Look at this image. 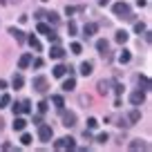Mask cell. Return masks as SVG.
<instances>
[{"mask_svg": "<svg viewBox=\"0 0 152 152\" xmlns=\"http://www.w3.org/2000/svg\"><path fill=\"white\" fill-rule=\"evenodd\" d=\"M112 14L116 16V18H128V16H130V5L123 2V0H119V2H114V5H112Z\"/></svg>", "mask_w": 152, "mask_h": 152, "instance_id": "6da1fadb", "label": "cell"}, {"mask_svg": "<svg viewBox=\"0 0 152 152\" xmlns=\"http://www.w3.org/2000/svg\"><path fill=\"white\" fill-rule=\"evenodd\" d=\"M52 137H54V130H52V125H38V139L43 143H47V141H52Z\"/></svg>", "mask_w": 152, "mask_h": 152, "instance_id": "7a4b0ae2", "label": "cell"}, {"mask_svg": "<svg viewBox=\"0 0 152 152\" xmlns=\"http://www.w3.org/2000/svg\"><path fill=\"white\" fill-rule=\"evenodd\" d=\"M54 148H56V150H74L76 143H74L72 137H63V139H58V141L54 143Z\"/></svg>", "mask_w": 152, "mask_h": 152, "instance_id": "3957f363", "label": "cell"}, {"mask_svg": "<svg viewBox=\"0 0 152 152\" xmlns=\"http://www.w3.org/2000/svg\"><path fill=\"white\" fill-rule=\"evenodd\" d=\"M61 121H63L65 128H74V125H76V114L74 112H67V110L61 107Z\"/></svg>", "mask_w": 152, "mask_h": 152, "instance_id": "277c9868", "label": "cell"}, {"mask_svg": "<svg viewBox=\"0 0 152 152\" xmlns=\"http://www.w3.org/2000/svg\"><path fill=\"white\" fill-rule=\"evenodd\" d=\"M31 85H34V90H36L38 94H45V92H47V78H45V76H36L31 81Z\"/></svg>", "mask_w": 152, "mask_h": 152, "instance_id": "5b68a950", "label": "cell"}, {"mask_svg": "<svg viewBox=\"0 0 152 152\" xmlns=\"http://www.w3.org/2000/svg\"><path fill=\"white\" fill-rule=\"evenodd\" d=\"M29 112H31V103H29V101H23V103L14 105V116L16 114H29Z\"/></svg>", "mask_w": 152, "mask_h": 152, "instance_id": "8992f818", "label": "cell"}, {"mask_svg": "<svg viewBox=\"0 0 152 152\" xmlns=\"http://www.w3.org/2000/svg\"><path fill=\"white\" fill-rule=\"evenodd\" d=\"M25 128H27V121H25L20 114H16L14 116V132H23Z\"/></svg>", "mask_w": 152, "mask_h": 152, "instance_id": "52a82bcc", "label": "cell"}, {"mask_svg": "<svg viewBox=\"0 0 152 152\" xmlns=\"http://www.w3.org/2000/svg\"><path fill=\"white\" fill-rule=\"evenodd\" d=\"M143 101H145V92H143V90H137L132 96H130V103H132V105H141Z\"/></svg>", "mask_w": 152, "mask_h": 152, "instance_id": "ba28073f", "label": "cell"}, {"mask_svg": "<svg viewBox=\"0 0 152 152\" xmlns=\"http://www.w3.org/2000/svg\"><path fill=\"white\" fill-rule=\"evenodd\" d=\"M96 29H99V25H96V23H87L85 27H83V36H85V38L94 36V34H96Z\"/></svg>", "mask_w": 152, "mask_h": 152, "instance_id": "9c48e42d", "label": "cell"}, {"mask_svg": "<svg viewBox=\"0 0 152 152\" xmlns=\"http://www.w3.org/2000/svg\"><path fill=\"white\" fill-rule=\"evenodd\" d=\"M31 54H23V56H20V61H18V67H20V69H27V67L29 65H31Z\"/></svg>", "mask_w": 152, "mask_h": 152, "instance_id": "30bf717a", "label": "cell"}, {"mask_svg": "<svg viewBox=\"0 0 152 152\" xmlns=\"http://www.w3.org/2000/svg\"><path fill=\"white\" fill-rule=\"evenodd\" d=\"M49 56H52V58H56V61H61V58H65V49H63V47H58V45H54V47H52V52H49Z\"/></svg>", "mask_w": 152, "mask_h": 152, "instance_id": "8fae6325", "label": "cell"}, {"mask_svg": "<svg viewBox=\"0 0 152 152\" xmlns=\"http://www.w3.org/2000/svg\"><path fill=\"white\" fill-rule=\"evenodd\" d=\"M74 87H76V78H74V76H69V78L63 81V92H72Z\"/></svg>", "mask_w": 152, "mask_h": 152, "instance_id": "7c38bea8", "label": "cell"}, {"mask_svg": "<svg viewBox=\"0 0 152 152\" xmlns=\"http://www.w3.org/2000/svg\"><path fill=\"white\" fill-rule=\"evenodd\" d=\"M25 40H27V43L31 45V49H34V52H40V49H43V45H40V40H38L36 36H29V38H25Z\"/></svg>", "mask_w": 152, "mask_h": 152, "instance_id": "4fadbf2b", "label": "cell"}, {"mask_svg": "<svg viewBox=\"0 0 152 152\" xmlns=\"http://www.w3.org/2000/svg\"><path fill=\"white\" fill-rule=\"evenodd\" d=\"M78 72H81L83 76H90L92 72H94V67H92V63H87V61H85V63H81V67H78Z\"/></svg>", "mask_w": 152, "mask_h": 152, "instance_id": "5bb4252c", "label": "cell"}, {"mask_svg": "<svg viewBox=\"0 0 152 152\" xmlns=\"http://www.w3.org/2000/svg\"><path fill=\"white\" fill-rule=\"evenodd\" d=\"M11 85H14L16 90H20V87L25 85V78H23V74H14V78H11Z\"/></svg>", "mask_w": 152, "mask_h": 152, "instance_id": "9a60e30c", "label": "cell"}, {"mask_svg": "<svg viewBox=\"0 0 152 152\" xmlns=\"http://www.w3.org/2000/svg\"><path fill=\"white\" fill-rule=\"evenodd\" d=\"M148 148H150V145H148V143H143L141 139H137V141L130 143V150H148Z\"/></svg>", "mask_w": 152, "mask_h": 152, "instance_id": "2e32d148", "label": "cell"}, {"mask_svg": "<svg viewBox=\"0 0 152 152\" xmlns=\"http://www.w3.org/2000/svg\"><path fill=\"white\" fill-rule=\"evenodd\" d=\"M9 34L18 40V43H25V34L20 31V29H16V27H9Z\"/></svg>", "mask_w": 152, "mask_h": 152, "instance_id": "e0dca14e", "label": "cell"}, {"mask_svg": "<svg viewBox=\"0 0 152 152\" xmlns=\"http://www.w3.org/2000/svg\"><path fill=\"white\" fill-rule=\"evenodd\" d=\"M96 92H99V94H107V92H110V81H99Z\"/></svg>", "mask_w": 152, "mask_h": 152, "instance_id": "ac0fdd59", "label": "cell"}, {"mask_svg": "<svg viewBox=\"0 0 152 152\" xmlns=\"http://www.w3.org/2000/svg\"><path fill=\"white\" fill-rule=\"evenodd\" d=\"M130 61H132V54H130L128 49H123V52L119 54V63H121V65H125V63H130Z\"/></svg>", "mask_w": 152, "mask_h": 152, "instance_id": "d6986e66", "label": "cell"}, {"mask_svg": "<svg viewBox=\"0 0 152 152\" xmlns=\"http://www.w3.org/2000/svg\"><path fill=\"white\" fill-rule=\"evenodd\" d=\"M107 47H110V43L105 40V38H101V40H96V49H99L101 54L103 52H107Z\"/></svg>", "mask_w": 152, "mask_h": 152, "instance_id": "ffe728a7", "label": "cell"}, {"mask_svg": "<svg viewBox=\"0 0 152 152\" xmlns=\"http://www.w3.org/2000/svg\"><path fill=\"white\" fill-rule=\"evenodd\" d=\"M65 74H67L65 65H56V67H54V76H56V78H61V76H65Z\"/></svg>", "mask_w": 152, "mask_h": 152, "instance_id": "44dd1931", "label": "cell"}, {"mask_svg": "<svg viewBox=\"0 0 152 152\" xmlns=\"http://www.w3.org/2000/svg\"><path fill=\"white\" fill-rule=\"evenodd\" d=\"M45 16H47L49 25H54V27H56V25L61 23V18H58V14H54V11H49V14H45Z\"/></svg>", "mask_w": 152, "mask_h": 152, "instance_id": "7402d4cb", "label": "cell"}, {"mask_svg": "<svg viewBox=\"0 0 152 152\" xmlns=\"http://www.w3.org/2000/svg\"><path fill=\"white\" fill-rule=\"evenodd\" d=\"M128 119H130V125H132V123H137V121H141V112H139V110H132Z\"/></svg>", "mask_w": 152, "mask_h": 152, "instance_id": "603a6c76", "label": "cell"}, {"mask_svg": "<svg viewBox=\"0 0 152 152\" xmlns=\"http://www.w3.org/2000/svg\"><path fill=\"white\" fill-rule=\"evenodd\" d=\"M128 38H130V34L128 31H116V43H128Z\"/></svg>", "mask_w": 152, "mask_h": 152, "instance_id": "cb8c5ba5", "label": "cell"}, {"mask_svg": "<svg viewBox=\"0 0 152 152\" xmlns=\"http://www.w3.org/2000/svg\"><path fill=\"white\" fill-rule=\"evenodd\" d=\"M76 11H85V7H83V5H81V7H69V5H67V7H65V14H67V16L76 14Z\"/></svg>", "mask_w": 152, "mask_h": 152, "instance_id": "d4e9b609", "label": "cell"}, {"mask_svg": "<svg viewBox=\"0 0 152 152\" xmlns=\"http://www.w3.org/2000/svg\"><path fill=\"white\" fill-rule=\"evenodd\" d=\"M52 103H54V105H56V107H58V110H61V107H63V105H65V101H63V96H61V94H56V96H52Z\"/></svg>", "mask_w": 152, "mask_h": 152, "instance_id": "484cf974", "label": "cell"}, {"mask_svg": "<svg viewBox=\"0 0 152 152\" xmlns=\"http://www.w3.org/2000/svg\"><path fill=\"white\" fill-rule=\"evenodd\" d=\"M9 103H11V96L9 94H2V96H0V107H9Z\"/></svg>", "mask_w": 152, "mask_h": 152, "instance_id": "4316f807", "label": "cell"}, {"mask_svg": "<svg viewBox=\"0 0 152 152\" xmlns=\"http://www.w3.org/2000/svg\"><path fill=\"white\" fill-rule=\"evenodd\" d=\"M76 31H78L76 23H74V20H69V25H67V34H69V36H76Z\"/></svg>", "mask_w": 152, "mask_h": 152, "instance_id": "83f0119b", "label": "cell"}, {"mask_svg": "<svg viewBox=\"0 0 152 152\" xmlns=\"http://www.w3.org/2000/svg\"><path fill=\"white\" fill-rule=\"evenodd\" d=\"M49 31H52V27H49V25H45V23L38 25V34H45V36H47Z\"/></svg>", "mask_w": 152, "mask_h": 152, "instance_id": "f1b7e54d", "label": "cell"}, {"mask_svg": "<svg viewBox=\"0 0 152 152\" xmlns=\"http://www.w3.org/2000/svg\"><path fill=\"white\" fill-rule=\"evenodd\" d=\"M69 49H72V54H76V56H78V54L83 52V45H81V43H72Z\"/></svg>", "mask_w": 152, "mask_h": 152, "instance_id": "f546056e", "label": "cell"}, {"mask_svg": "<svg viewBox=\"0 0 152 152\" xmlns=\"http://www.w3.org/2000/svg\"><path fill=\"white\" fill-rule=\"evenodd\" d=\"M139 83L143 85V90H148V87H150V78H148V76H139Z\"/></svg>", "mask_w": 152, "mask_h": 152, "instance_id": "4dcf8cb0", "label": "cell"}, {"mask_svg": "<svg viewBox=\"0 0 152 152\" xmlns=\"http://www.w3.org/2000/svg\"><path fill=\"white\" fill-rule=\"evenodd\" d=\"M20 143H23V145H31V137H29V134L25 132L23 137H20Z\"/></svg>", "mask_w": 152, "mask_h": 152, "instance_id": "1f68e13d", "label": "cell"}, {"mask_svg": "<svg viewBox=\"0 0 152 152\" xmlns=\"http://www.w3.org/2000/svg\"><path fill=\"white\" fill-rule=\"evenodd\" d=\"M99 128V121L96 119H87V130H96Z\"/></svg>", "mask_w": 152, "mask_h": 152, "instance_id": "d6a6232c", "label": "cell"}, {"mask_svg": "<svg viewBox=\"0 0 152 152\" xmlns=\"http://www.w3.org/2000/svg\"><path fill=\"white\" fill-rule=\"evenodd\" d=\"M47 107H49V103L47 101H40V103H38V112L43 114V112H47Z\"/></svg>", "mask_w": 152, "mask_h": 152, "instance_id": "836d02e7", "label": "cell"}, {"mask_svg": "<svg viewBox=\"0 0 152 152\" xmlns=\"http://www.w3.org/2000/svg\"><path fill=\"white\" fill-rule=\"evenodd\" d=\"M31 63H34V67H36V69H40V67L45 65V61H43V58H31Z\"/></svg>", "mask_w": 152, "mask_h": 152, "instance_id": "e575fe53", "label": "cell"}, {"mask_svg": "<svg viewBox=\"0 0 152 152\" xmlns=\"http://www.w3.org/2000/svg\"><path fill=\"white\" fill-rule=\"evenodd\" d=\"M96 141H99V143H107V141H110V137H107V132H103V134H99V137H96Z\"/></svg>", "mask_w": 152, "mask_h": 152, "instance_id": "d590c367", "label": "cell"}, {"mask_svg": "<svg viewBox=\"0 0 152 152\" xmlns=\"http://www.w3.org/2000/svg\"><path fill=\"white\" fill-rule=\"evenodd\" d=\"M134 31H137V34L145 31V25H143V23H137V25H134Z\"/></svg>", "mask_w": 152, "mask_h": 152, "instance_id": "8d00e7d4", "label": "cell"}, {"mask_svg": "<svg viewBox=\"0 0 152 152\" xmlns=\"http://www.w3.org/2000/svg\"><path fill=\"white\" fill-rule=\"evenodd\" d=\"M114 92H116V94H123V85H121V83H116V85H114Z\"/></svg>", "mask_w": 152, "mask_h": 152, "instance_id": "74e56055", "label": "cell"}, {"mask_svg": "<svg viewBox=\"0 0 152 152\" xmlns=\"http://www.w3.org/2000/svg\"><path fill=\"white\" fill-rule=\"evenodd\" d=\"M110 2H112V0H99V5H101V7H105V5H110Z\"/></svg>", "mask_w": 152, "mask_h": 152, "instance_id": "f35d334b", "label": "cell"}, {"mask_svg": "<svg viewBox=\"0 0 152 152\" xmlns=\"http://www.w3.org/2000/svg\"><path fill=\"white\" fill-rule=\"evenodd\" d=\"M7 87V81H2V78H0V90H5Z\"/></svg>", "mask_w": 152, "mask_h": 152, "instance_id": "ab89813d", "label": "cell"}, {"mask_svg": "<svg viewBox=\"0 0 152 152\" xmlns=\"http://www.w3.org/2000/svg\"><path fill=\"white\" fill-rule=\"evenodd\" d=\"M137 5H139V7H145L148 2H145V0H137Z\"/></svg>", "mask_w": 152, "mask_h": 152, "instance_id": "60d3db41", "label": "cell"}, {"mask_svg": "<svg viewBox=\"0 0 152 152\" xmlns=\"http://www.w3.org/2000/svg\"><path fill=\"white\" fill-rule=\"evenodd\" d=\"M7 2H9V0H0V5H7Z\"/></svg>", "mask_w": 152, "mask_h": 152, "instance_id": "b9f144b4", "label": "cell"}, {"mask_svg": "<svg viewBox=\"0 0 152 152\" xmlns=\"http://www.w3.org/2000/svg\"><path fill=\"white\" fill-rule=\"evenodd\" d=\"M2 123H5V121H2V119H0V130H2V128H5V125H2Z\"/></svg>", "mask_w": 152, "mask_h": 152, "instance_id": "7bdbcfd3", "label": "cell"}]
</instances>
